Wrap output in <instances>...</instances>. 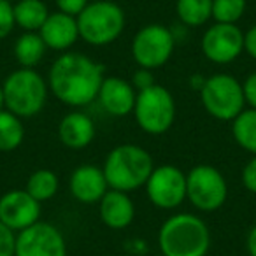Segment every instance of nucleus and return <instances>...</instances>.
<instances>
[{"instance_id": "1", "label": "nucleus", "mask_w": 256, "mask_h": 256, "mask_svg": "<svg viewBox=\"0 0 256 256\" xmlns=\"http://www.w3.org/2000/svg\"><path fill=\"white\" fill-rule=\"evenodd\" d=\"M104 67L79 51L60 53L48 70L50 93L64 106L82 109L96 100L104 81Z\"/></svg>"}, {"instance_id": "2", "label": "nucleus", "mask_w": 256, "mask_h": 256, "mask_svg": "<svg viewBox=\"0 0 256 256\" xmlns=\"http://www.w3.org/2000/svg\"><path fill=\"white\" fill-rule=\"evenodd\" d=\"M156 242L162 256H207L210 230L198 214L176 212L162 223Z\"/></svg>"}, {"instance_id": "3", "label": "nucleus", "mask_w": 256, "mask_h": 256, "mask_svg": "<svg viewBox=\"0 0 256 256\" xmlns=\"http://www.w3.org/2000/svg\"><path fill=\"white\" fill-rule=\"evenodd\" d=\"M154 162L150 151L139 144H120L107 153L102 170L110 190L132 193L144 188L153 172Z\"/></svg>"}, {"instance_id": "4", "label": "nucleus", "mask_w": 256, "mask_h": 256, "mask_svg": "<svg viewBox=\"0 0 256 256\" xmlns=\"http://www.w3.org/2000/svg\"><path fill=\"white\" fill-rule=\"evenodd\" d=\"M4 106L9 112L22 120H28L46 107L50 86L44 76L36 68H16L2 82Z\"/></svg>"}, {"instance_id": "5", "label": "nucleus", "mask_w": 256, "mask_h": 256, "mask_svg": "<svg viewBox=\"0 0 256 256\" xmlns=\"http://www.w3.org/2000/svg\"><path fill=\"white\" fill-rule=\"evenodd\" d=\"M79 39L88 46L106 48L121 37L126 26V16L114 0H90L78 16Z\"/></svg>"}, {"instance_id": "6", "label": "nucleus", "mask_w": 256, "mask_h": 256, "mask_svg": "<svg viewBox=\"0 0 256 256\" xmlns=\"http://www.w3.org/2000/svg\"><path fill=\"white\" fill-rule=\"evenodd\" d=\"M176 100L170 90L162 84H153L142 92H137L134 118L137 126L148 136H164L176 121Z\"/></svg>"}, {"instance_id": "7", "label": "nucleus", "mask_w": 256, "mask_h": 256, "mask_svg": "<svg viewBox=\"0 0 256 256\" xmlns=\"http://www.w3.org/2000/svg\"><path fill=\"white\" fill-rule=\"evenodd\" d=\"M200 102L206 112L218 121H234L246 109L242 82L232 74H212L200 88Z\"/></svg>"}, {"instance_id": "8", "label": "nucleus", "mask_w": 256, "mask_h": 256, "mask_svg": "<svg viewBox=\"0 0 256 256\" xmlns=\"http://www.w3.org/2000/svg\"><path fill=\"white\" fill-rule=\"evenodd\" d=\"M228 198V182L220 168L200 164L186 172V200L198 212H216Z\"/></svg>"}, {"instance_id": "9", "label": "nucleus", "mask_w": 256, "mask_h": 256, "mask_svg": "<svg viewBox=\"0 0 256 256\" xmlns=\"http://www.w3.org/2000/svg\"><path fill=\"white\" fill-rule=\"evenodd\" d=\"M174 32L162 23H150L136 32L130 46L132 58L140 68L156 70L172 58L176 50Z\"/></svg>"}, {"instance_id": "10", "label": "nucleus", "mask_w": 256, "mask_h": 256, "mask_svg": "<svg viewBox=\"0 0 256 256\" xmlns=\"http://www.w3.org/2000/svg\"><path fill=\"white\" fill-rule=\"evenodd\" d=\"M144 190L148 200L154 207L162 210H174L186 200V174L170 164L154 165Z\"/></svg>"}, {"instance_id": "11", "label": "nucleus", "mask_w": 256, "mask_h": 256, "mask_svg": "<svg viewBox=\"0 0 256 256\" xmlns=\"http://www.w3.org/2000/svg\"><path fill=\"white\" fill-rule=\"evenodd\" d=\"M200 50L210 64L230 65L244 53V32L237 25L212 23L202 34Z\"/></svg>"}, {"instance_id": "12", "label": "nucleus", "mask_w": 256, "mask_h": 256, "mask_svg": "<svg viewBox=\"0 0 256 256\" xmlns=\"http://www.w3.org/2000/svg\"><path fill=\"white\" fill-rule=\"evenodd\" d=\"M14 256H68L65 235L50 221H37L16 234Z\"/></svg>"}, {"instance_id": "13", "label": "nucleus", "mask_w": 256, "mask_h": 256, "mask_svg": "<svg viewBox=\"0 0 256 256\" xmlns=\"http://www.w3.org/2000/svg\"><path fill=\"white\" fill-rule=\"evenodd\" d=\"M0 221L14 234H20L40 221V202L25 188L9 190L0 196Z\"/></svg>"}, {"instance_id": "14", "label": "nucleus", "mask_w": 256, "mask_h": 256, "mask_svg": "<svg viewBox=\"0 0 256 256\" xmlns=\"http://www.w3.org/2000/svg\"><path fill=\"white\" fill-rule=\"evenodd\" d=\"M68 190L79 204L93 206L102 200V196L109 190V184H107L102 167L93 164H82L72 170L68 178Z\"/></svg>"}, {"instance_id": "15", "label": "nucleus", "mask_w": 256, "mask_h": 256, "mask_svg": "<svg viewBox=\"0 0 256 256\" xmlns=\"http://www.w3.org/2000/svg\"><path fill=\"white\" fill-rule=\"evenodd\" d=\"M136 98L137 90L132 86V82L118 76L104 78L96 95V102L100 104V107L114 118H124L132 114Z\"/></svg>"}, {"instance_id": "16", "label": "nucleus", "mask_w": 256, "mask_h": 256, "mask_svg": "<svg viewBox=\"0 0 256 256\" xmlns=\"http://www.w3.org/2000/svg\"><path fill=\"white\" fill-rule=\"evenodd\" d=\"M39 36L42 37L48 50L56 51V53H67L79 40L78 20L60 11L50 12L44 25L40 26Z\"/></svg>"}, {"instance_id": "17", "label": "nucleus", "mask_w": 256, "mask_h": 256, "mask_svg": "<svg viewBox=\"0 0 256 256\" xmlns=\"http://www.w3.org/2000/svg\"><path fill=\"white\" fill-rule=\"evenodd\" d=\"M56 134L65 148L79 151L88 148L95 140L96 126L92 116L82 112L81 109H74L60 120Z\"/></svg>"}, {"instance_id": "18", "label": "nucleus", "mask_w": 256, "mask_h": 256, "mask_svg": "<svg viewBox=\"0 0 256 256\" xmlns=\"http://www.w3.org/2000/svg\"><path fill=\"white\" fill-rule=\"evenodd\" d=\"M98 216L110 230H124L136 220V204L130 193L109 188L98 202Z\"/></svg>"}, {"instance_id": "19", "label": "nucleus", "mask_w": 256, "mask_h": 256, "mask_svg": "<svg viewBox=\"0 0 256 256\" xmlns=\"http://www.w3.org/2000/svg\"><path fill=\"white\" fill-rule=\"evenodd\" d=\"M16 26L23 32H39L50 16V9L42 0H16L12 4Z\"/></svg>"}, {"instance_id": "20", "label": "nucleus", "mask_w": 256, "mask_h": 256, "mask_svg": "<svg viewBox=\"0 0 256 256\" xmlns=\"http://www.w3.org/2000/svg\"><path fill=\"white\" fill-rule=\"evenodd\" d=\"M46 51L48 48L39 32H23L16 39L14 48H12L16 62L23 68H36L42 62Z\"/></svg>"}, {"instance_id": "21", "label": "nucleus", "mask_w": 256, "mask_h": 256, "mask_svg": "<svg viewBox=\"0 0 256 256\" xmlns=\"http://www.w3.org/2000/svg\"><path fill=\"white\" fill-rule=\"evenodd\" d=\"M176 14L182 26L198 28L212 20V0H176Z\"/></svg>"}, {"instance_id": "22", "label": "nucleus", "mask_w": 256, "mask_h": 256, "mask_svg": "<svg viewBox=\"0 0 256 256\" xmlns=\"http://www.w3.org/2000/svg\"><path fill=\"white\" fill-rule=\"evenodd\" d=\"M25 190L37 200V202H50L54 198L60 190V179L56 172L51 168H37L26 179Z\"/></svg>"}, {"instance_id": "23", "label": "nucleus", "mask_w": 256, "mask_h": 256, "mask_svg": "<svg viewBox=\"0 0 256 256\" xmlns=\"http://www.w3.org/2000/svg\"><path fill=\"white\" fill-rule=\"evenodd\" d=\"M232 137L238 148L256 154V109L246 107L232 121Z\"/></svg>"}, {"instance_id": "24", "label": "nucleus", "mask_w": 256, "mask_h": 256, "mask_svg": "<svg viewBox=\"0 0 256 256\" xmlns=\"http://www.w3.org/2000/svg\"><path fill=\"white\" fill-rule=\"evenodd\" d=\"M23 140H25L23 120L9 112L8 109H2L0 110V151L9 153V151L18 150Z\"/></svg>"}, {"instance_id": "25", "label": "nucleus", "mask_w": 256, "mask_h": 256, "mask_svg": "<svg viewBox=\"0 0 256 256\" xmlns=\"http://www.w3.org/2000/svg\"><path fill=\"white\" fill-rule=\"evenodd\" d=\"M248 8V0H212L214 23L237 25Z\"/></svg>"}, {"instance_id": "26", "label": "nucleus", "mask_w": 256, "mask_h": 256, "mask_svg": "<svg viewBox=\"0 0 256 256\" xmlns=\"http://www.w3.org/2000/svg\"><path fill=\"white\" fill-rule=\"evenodd\" d=\"M14 16H12V2L8 0H0V40L11 36L14 30Z\"/></svg>"}, {"instance_id": "27", "label": "nucleus", "mask_w": 256, "mask_h": 256, "mask_svg": "<svg viewBox=\"0 0 256 256\" xmlns=\"http://www.w3.org/2000/svg\"><path fill=\"white\" fill-rule=\"evenodd\" d=\"M240 181H242V186H244L249 193L256 195V154H252V156L246 162L244 167H242Z\"/></svg>"}, {"instance_id": "28", "label": "nucleus", "mask_w": 256, "mask_h": 256, "mask_svg": "<svg viewBox=\"0 0 256 256\" xmlns=\"http://www.w3.org/2000/svg\"><path fill=\"white\" fill-rule=\"evenodd\" d=\"M16 234L0 221V256H14Z\"/></svg>"}, {"instance_id": "29", "label": "nucleus", "mask_w": 256, "mask_h": 256, "mask_svg": "<svg viewBox=\"0 0 256 256\" xmlns=\"http://www.w3.org/2000/svg\"><path fill=\"white\" fill-rule=\"evenodd\" d=\"M132 86L137 92H142L146 88H151L153 84H156V78H154L153 70H148V68H137L132 76Z\"/></svg>"}, {"instance_id": "30", "label": "nucleus", "mask_w": 256, "mask_h": 256, "mask_svg": "<svg viewBox=\"0 0 256 256\" xmlns=\"http://www.w3.org/2000/svg\"><path fill=\"white\" fill-rule=\"evenodd\" d=\"M88 2L90 0H54V6H56V11L78 18L82 9L88 6Z\"/></svg>"}, {"instance_id": "31", "label": "nucleus", "mask_w": 256, "mask_h": 256, "mask_svg": "<svg viewBox=\"0 0 256 256\" xmlns=\"http://www.w3.org/2000/svg\"><path fill=\"white\" fill-rule=\"evenodd\" d=\"M242 90H244L246 106L251 107V109H256V70L251 72L242 81Z\"/></svg>"}, {"instance_id": "32", "label": "nucleus", "mask_w": 256, "mask_h": 256, "mask_svg": "<svg viewBox=\"0 0 256 256\" xmlns=\"http://www.w3.org/2000/svg\"><path fill=\"white\" fill-rule=\"evenodd\" d=\"M244 53L256 62V23L244 32Z\"/></svg>"}, {"instance_id": "33", "label": "nucleus", "mask_w": 256, "mask_h": 256, "mask_svg": "<svg viewBox=\"0 0 256 256\" xmlns=\"http://www.w3.org/2000/svg\"><path fill=\"white\" fill-rule=\"evenodd\" d=\"M246 251L249 256H256V223L249 228L248 235H246Z\"/></svg>"}, {"instance_id": "34", "label": "nucleus", "mask_w": 256, "mask_h": 256, "mask_svg": "<svg viewBox=\"0 0 256 256\" xmlns=\"http://www.w3.org/2000/svg\"><path fill=\"white\" fill-rule=\"evenodd\" d=\"M204 82H206V78H202V76H193V78L190 79V84H192V88L196 90V92H200Z\"/></svg>"}, {"instance_id": "35", "label": "nucleus", "mask_w": 256, "mask_h": 256, "mask_svg": "<svg viewBox=\"0 0 256 256\" xmlns=\"http://www.w3.org/2000/svg\"><path fill=\"white\" fill-rule=\"evenodd\" d=\"M6 109L4 106V90H2V84H0V110Z\"/></svg>"}, {"instance_id": "36", "label": "nucleus", "mask_w": 256, "mask_h": 256, "mask_svg": "<svg viewBox=\"0 0 256 256\" xmlns=\"http://www.w3.org/2000/svg\"><path fill=\"white\" fill-rule=\"evenodd\" d=\"M8 2H12V0H8Z\"/></svg>"}]
</instances>
